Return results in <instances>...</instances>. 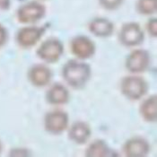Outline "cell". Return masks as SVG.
I'll return each mask as SVG.
<instances>
[{"mask_svg":"<svg viewBox=\"0 0 157 157\" xmlns=\"http://www.w3.org/2000/svg\"><path fill=\"white\" fill-rule=\"evenodd\" d=\"M92 67L86 61L73 59L62 67L61 75L66 85L74 90H82L86 87L92 77Z\"/></svg>","mask_w":157,"mask_h":157,"instance_id":"obj_1","label":"cell"},{"mask_svg":"<svg viewBox=\"0 0 157 157\" xmlns=\"http://www.w3.org/2000/svg\"><path fill=\"white\" fill-rule=\"evenodd\" d=\"M121 94L131 101H141L146 96L149 85L141 75L129 74L121 78L120 83Z\"/></svg>","mask_w":157,"mask_h":157,"instance_id":"obj_2","label":"cell"},{"mask_svg":"<svg viewBox=\"0 0 157 157\" xmlns=\"http://www.w3.org/2000/svg\"><path fill=\"white\" fill-rule=\"evenodd\" d=\"M46 6L39 0H31L16 10V19L24 25L36 24L46 15Z\"/></svg>","mask_w":157,"mask_h":157,"instance_id":"obj_3","label":"cell"},{"mask_svg":"<svg viewBox=\"0 0 157 157\" xmlns=\"http://www.w3.org/2000/svg\"><path fill=\"white\" fill-rule=\"evenodd\" d=\"M69 125L68 113L59 108L48 110L43 118L44 130L52 136H59L66 132Z\"/></svg>","mask_w":157,"mask_h":157,"instance_id":"obj_4","label":"cell"},{"mask_svg":"<svg viewBox=\"0 0 157 157\" xmlns=\"http://www.w3.org/2000/svg\"><path fill=\"white\" fill-rule=\"evenodd\" d=\"M65 47L59 38L50 37L44 40L36 49L37 57L45 64H54L60 60Z\"/></svg>","mask_w":157,"mask_h":157,"instance_id":"obj_5","label":"cell"},{"mask_svg":"<svg viewBox=\"0 0 157 157\" xmlns=\"http://www.w3.org/2000/svg\"><path fill=\"white\" fill-rule=\"evenodd\" d=\"M145 31L136 22H127L121 25L118 33V40L125 48H136L145 40Z\"/></svg>","mask_w":157,"mask_h":157,"instance_id":"obj_6","label":"cell"},{"mask_svg":"<svg viewBox=\"0 0 157 157\" xmlns=\"http://www.w3.org/2000/svg\"><path fill=\"white\" fill-rule=\"evenodd\" d=\"M47 31V26L30 24L20 28L15 35V41L21 48L29 49L35 47Z\"/></svg>","mask_w":157,"mask_h":157,"instance_id":"obj_7","label":"cell"},{"mask_svg":"<svg viewBox=\"0 0 157 157\" xmlns=\"http://www.w3.org/2000/svg\"><path fill=\"white\" fill-rule=\"evenodd\" d=\"M152 63V56L145 48H135L125 59V67L129 74L142 75L146 72Z\"/></svg>","mask_w":157,"mask_h":157,"instance_id":"obj_8","label":"cell"},{"mask_svg":"<svg viewBox=\"0 0 157 157\" xmlns=\"http://www.w3.org/2000/svg\"><path fill=\"white\" fill-rule=\"evenodd\" d=\"M69 48L72 55L76 59L83 61L92 59L96 52L94 41L84 34L73 37L69 43Z\"/></svg>","mask_w":157,"mask_h":157,"instance_id":"obj_9","label":"cell"},{"mask_svg":"<svg viewBox=\"0 0 157 157\" xmlns=\"http://www.w3.org/2000/svg\"><path fill=\"white\" fill-rule=\"evenodd\" d=\"M29 83L36 88L48 87L53 79V72L48 64L38 63L31 66L27 71Z\"/></svg>","mask_w":157,"mask_h":157,"instance_id":"obj_10","label":"cell"},{"mask_svg":"<svg viewBox=\"0 0 157 157\" xmlns=\"http://www.w3.org/2000/svg\"><path fill=\"white\" fill-rule=\"evenodd\" d=\"M150 151V142L141 136L129 137L122 145V152L127 157H145Z\"/></svg>","mask_w":157,"mask_h":157,"instance_id":"obj_11","label":"cell"},{"mask_svg":"<svg viewBox=\"0 0 157 157\" xmlns=\"http://www.w3.org/2000/svg\"><path fill=\"white\" fill-rule=\"evenodd\" d=\"M71 94L67 85L57 82L50 84L45 94L47 103L53 107H60L67 104L70 101Z\"/></svg>","mask_w":157,"mask_h":157,"instance_id":"obj_12","label":"cell"},{"mask_svg":"<svg viewBox=\"0 0 157 157\" xmlns=\"http://www.w3.org/2000/svg\"><path fill=\"white\" fill-rule=\"evenodd\" d=\"M68 139L77 145H84L88 143L92 136L93 130L88 122L76 121L69 125L67 128Z\"/></svg>","mask_w":157,"mask_h":157,"instance_id":"obj_13","label":"cell"},{"mask_svg":"<svg viewBox=\"0 0 157 157\" xmlns=\"http://www.w3.org/2000/svg\"><path fill=\"white\" fill-rule=\"evenodd\" d=\"M87 27L92 35L101 39L112 36L115 31L113 22L106 17H94L88 23Z\"/></svg>","mask_w":157,"mask_h":157,"instance_id":"obj_14","label":"cell"},{"mask_svg":"<svg viewBox=\"0 0 157 157\" xmlns=\"http://www.w3.org/2000/svg\"><path fill=\"white\" fill-rule=\"evenodd\" d=\"M139 115L146 123H155L157 121V95L155 94L144 97L140 102Z\"/></svg>","mask_w":157,"mask_h":157,"instance_id":"obj_15","label":"cell"},{"mask_svg":"<svg viewBox=\"0 0 157 157\" xmlns=\"http://www.w3.org/2000/svg\"><path fill=\"white\" fill-rule=\"evenodd\" d=\"M85 155L87 157H112L119 156L108 143L103 139H94L86 146Z\"/></svg>","mask_w":157,"mask_h":157,"instance_id":"obj_16","label":"cell"},{"mask_svg":"<svg viewBox=\"0 0 157 157\" xmlns=\"http://www.w3.org/2000/svg\"><path fill=\"white\" fill-rule=\"evenodd\" d=\"M136 10L141 15L152 16L157 12V0H136Z\"/></svg>","mask_w":157,"mask_h":157,"instance_id":"obj_17","label":"cell"},{"mask_svg":"<svg viewBox=\"0 0 157 157\" xmlns=\"http://www.w3.org/2000/svg\"><path fill=\"white\" fill-rule=\"evenodd\" d=\"M98 3L106 11H115L123 5L124 0H98Z\"/></svg>","mask_w":157,"mask_h":157,"instance_id":"obj_18","label":"cell"},{"mask_svg":"<svg viewBox=\"0 0 157 157\" xmlns=\"http://www.w3.org/2000/svg\"><path fill=\"white\" fill-rule=\"evenodd\" d=\"M8 155L12 157H27L31 156L32 153H31V150L26 147L16 146V147H13L9 150Z\"/></svg>","mask_w":157,"mask_h":157,"instance_id":"obj_19","label":"cell"},{"mask_svg":"<svg viewBox=\"0 0 157 157\" xmlns=\"http://www.w3.org/2000/svg\"><path fill=\"white\" fill-rule=\"evenodd\" d=\"M145 31L148 35L152 38L157 37V19L156 17H151L145 24Z\"/></svg>","mask_w":157,"mask_h":157,"instance_id":"obj_20","label":"cell"},{"mask_svg":"<svg viewBox=\"0 0 157 157\" xmlns=\"http://www.w3.org/2000/svg\"><path fill=\"white\" fill-rule=\"evenodd\" d=\"M9 33L6 26L0 24V48H3L8 41Z\"/></svg>","mask_w":157,"mask_h":157,"instance_id":"obj_21","label":"cell"},{"mask_svg":"<svg viewBox=\"0 0 157 157\" xmlns=\"http://www.w3.org/2000/svg\"><path fill=\"white\" fill-rule=\"evenodd\" d=\"M11 7V0H0V11H7Z\"/></svg>","mask_w":157,"mask_h":157,"instance_id":"obj_22","label":"cell"},{"mask_svg":"<svg viewBox=\"0 0 157 157\" xmlns=\"http://www.w3.org/2000/svg\"><path fill=\"white\" fill-rule=\"evenodd\" d=\"M3 148H4V145H3V142H2V140L0 139V155H1V153L3 152Z\"/></svg>","mask_w":157,"mask_h":157,"instance_id":"obj_23","label":"cell"}]
</instances>
